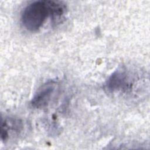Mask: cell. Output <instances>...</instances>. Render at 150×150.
Listing matches in <instances>:
<instances>
[{
  "instance_id": "cell-1",
  "label": "cell",
  "mask_w": 150,
  "mask_h": 150,
  "mask_svg": "<svg viewBox=\"0 0 150 150\" xmlns=\"http://www.w3.org/2000/svg\"><path fill=\"white\" fill-rule=\"evenodd\" d=\"M66 5L60 1L40 0L28 5L21 15L23 26L29 31H36L40 28L47 18L58 23L64 18L66 12Z\"/></svg>"
},
{
  "instance_id": "cell-2",
  "label": "cell",
  "mask_w": 150,
  "mask_h": 150,
  "mask_svg": "<svg viewBox=\"0 0 150 150\" xmlns=\"http://www.w3.org/2000/svg\"><path fill=\"white\" fill-rule=\"evenodd\" d=\"M132 85V80L129 73L124 69L115 70L108 79L105 87L110 92L125 91Z\"/></svg>"
},
{
  "instance_id": "cell-3",
  "label": "cell",
  "mask_w": 150,
  "mask_h": 150,
  "mask_svg": "<svg viewBox=\"0 0 150 150\" xmlns=\"http://www.w3.org/2000/svg\"><path fill=\"white\" fill-rule=\"evenodd\" d=\"M56 87V83L54 81H49L39 87L32 99V107L36 108L46 107L50 102Z\"/></svg>"
}]
</instances>
